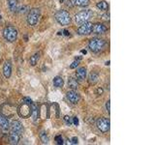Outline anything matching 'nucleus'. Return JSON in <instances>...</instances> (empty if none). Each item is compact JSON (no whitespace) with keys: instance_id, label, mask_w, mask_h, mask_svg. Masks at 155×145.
I'll use <instances>...</instances> for the list:
<instances>
[{"instance_id":"nucleus-9","label":"nucleus","mask_w":155,"mask_h":145,"mask_svg":"<svg viewBox=\"0 0 155 145\" xmlns=\"http://www.w3.org/2000/svg\"><path fill=\"white\" fill-rule=\"evenodd\" d=\"M66 96H67V99L73 104H77L80 99L79 93H77L75 90H71V91H69L67 94H66Z\"/></svg>"},{"instance_id":"nucleus-1","label":"nucleus","mask_w":155,"mask_h":145,"mask_svg":"<svg viewBox=\"0 0 155 145\" xmlns=\"http://www.w3.org/2000/svg\"><path fill=\"white\" fill-rule=\"evenodd\" d=\"M55 20H57V22L61 25H68L71 22V16L70 14L65 10H60L55 14Z\"/></svg>"},{"instance_id":"nucleus-23","label":"nucleus","mask_w":155,"mask_h":145,"mask_svg":"<svg viewBox=\"0 0 155 145\" xmlns=\"http://www.w3.org/2000/svg\"><path fill=\"white\" fill-rule=\"evenodd\" d=\"M39 59H40V53L37 52L33 56H31V58H30V64L32 65V66H35V65L37 64V62H38Z\"/></svg>"},{"instance_id":"nucleus-5","label":"nucleus","mask_w":155,"mask_h":145,"mask_svg":"<svg viewBox=\"0 0 155 145\" xmlns=\"http://www.w3.org/2000/svg\"><path fill=\"white\" fill-rule=\"evenodd\" d=\"M40 12L39 9L37 8H34V9H31L30 12H29L28 16H27V22L29 25H31V26H34V25L37 24L39 20V17H40Z\"/></svg>"},{"instance_id":"nucleus-31","label":"nucleus","mask_w":155,"mask_h":145,"mask_svg":"<svg viewBox=\"0 0 155 145\" xmlns=\"http://www.w3.org/2000/svg\"><path fill=\"white\" fill-rule=\"evenodd\" d=\"M78 141H79V139H78L77 136H74L72 138V143L73 144H78Z\"/></svg>"},{"instance_id":"nucleus-13","label":"nucleus","mask_w":155,"mask_h":145,"mask_svg":"<svg viewBox=\"0 0 155 145\" xmlns=\"http://www.w3.org/2000/svg\"><path fill=\"white\" fill-rule=\"evenodd\" d=\"M86 75H87V72H86V69L84 67L78 69V71L76 72L77 78L79 79V80H83V79H86Z\"/></svg>"},{"instance_id":"nucleus-34","label":"nucleus","mask_w":155,"mask_h":145,"mask_svg":"<svg viewBox=\"0 0 155 145\" xmlns=\"http://www.w3.org/2000/svg\"><path fill=\"white\" fill-rule=\"evenodd\" d=\"M63 34H64L65 36H69V35H70V33H69L68 30H64V31H63Z\"/></svg>"},{"instance_id":"nucleus-12","label":"nucleus","mask_w":155,"mask_h":145,"mask_svg":"<svg viewBox=\"0 0 155 145\" xmlns=\"http://www.w3.org/2000/svg\"><path fill=\"white\" fill-rule=\"evenodd\" d=\"M9 127H10V123L8 121V119H7L4 115L0 114V129L7 130H9Z\"/></svg>"},{"instance_id":"nucleus-19","label":"nucleus","mask_w":155,"mask_h":145,"mask_svg":"<svg viewBox=\"0 0 155 145\" xmlns=\"http://www.w3.org/2000/svg\"><path fill=\"white\" fill-rule=\"evenodd\" d=\"M89 0H73V3L77 6L80 7H86L87 5H89Z\"/></svg>"},{"instance_id":"nucleus-28","label":"nucleus","mask_w":155,"mask_h":145,"mask_svg":"<svg viewBox=\"0 0 155 145\" xmlns=\"http://www.w3.org/2000/svg\"><path fill=\"white\" fill-rule=\"evenodd\" d=\"M106 107H107V111H108L109 113H110V101L107 102V104H106Z\"/></svg>"},{"instance_id":"nucleus-30","label":"nucleus","mask_w":155,"mask_h":145,"mask_svg":"<svg viewBox=\"0 0 155 145\" xmlns=\"http://www.w3.org/2000/svg\"><path fill=\"white\" fill-rule=\"evenodd\" d=\"M73 123H74V125L78 126V125H79V119H78L77 117H74L73 118Z\"/></svg>"},{"instance_id":"nucleus-20","label":"nucleus","mask_w":155,"mask_h":145,"mask_svg":"<svg viewBox=\"0 0 155 145\" xmlns=\"http://www.w3.org/2000/svg\"><path fill=\"white\" fill-rule=\"evenodd\" d=\"M53 84H54L55 87H58V88H60V87L63 86L64 81H63V79H62V78L56 77V78H53Z\"/></svg>"},{"instance_id":"nucleus-18","label":"nucleus","mask_w":155,"mask_h":145,"mask_svg":"<svg viewBox=\"0 0 155 145\" xmlns=\"http://www.w3.org/2000/svg\"><path fill=\"white\" fill-rule=\"evenodd\" d=\"M68 84H69V87L72 90H76V89H78V87H79V83H78V80L76 78H69Z\"/></svg>"},{"instance_id":"nucleus-8","label":"nucleus","mask_w":155,"mask_h":145,"mask_svg":"<svg viewBox=\"0 0 155 145\" xmlns=\"http://www.w3.org/2000/svg\"><path fill=\"white\" fill-rule=\"evenodd\" d=\"M18 113H20V116H23V117H24V118L29 117V116L31 115L30 104H26V103H23V104H21L20 108H18Z\"/></svg>"},{"instance_id":"nucleus-6","label":"nucleus","mask_w":155,"mask_h":145,"mask_svg":"<svg viewBox=\"0 0 155 145\" xmlns=\"http://www.w3.org/2000/svg\"><path fill=\"white\" fill-rule=\"evenodd\" d=\"M92 27H93V24L91 22H88V21L83 22L78 28V33L80 35H88L92 32Z\"/></svg>"},{"instance_id":"nucleus-35","label":"nucleus","mask_w":155,"mask_h":145,"mask_svg":"<svg viewBox=\"0 0 155 145\" xmlns=\"http://www.w3.org/2000/svg\"><path fill=\"white\" fill-rule=\"evenodd\" d=\"M82 52H83V54H86V52H87V51H86V50H82Z\"/></svg>"},{"instance_id":"nucleus-32","label":"nucleus","mask_w":155,"mask_h":145,"mask_svg":"<svg viewBox=\"0 0 155 145\" xmlns=\"http://www.w3.org/2000/svg\"><path fill=\"white\" fill-rule=\"evenodd\" d=\"M104 19L105 20H110V14H104Z\"/></svg>"},{"instance_id":"nucleus-11","label":"nucleus","mask_w":155,"mask_h":145,"mask_svg":"<svg viewBox=\"0 0 155 145\" xmlns=\"http://www.w3.org/2000/svg\"><path fill=\"white\" fill-rule=\"evenodd\" d=\"M11 128H12L13 132H16L18 133H20V135L23 132V125H21V123L20 121L14 120L12 122V124H11Z\"/></svg>"},{"instance_id":"nucleus-4","label":"nucleus","mask_w":155,"mask_h":145,"mask_svg":"<svg viewBox=\"0 0 155 145\" xmlns=\"http://www.w3.org/2000/svg\"><path fill=\"white\" fill-rule=\"evenodd\" d=\"M105 45H106V43H105L104 40L95 38V39H92L91 41L89 42V44H88V46H89L91 51L98 52V51H100V50H102L103 49H104Z\"/></svg>"},{"instance_id":"nucleus-15","label":"nucleus","mask_w":155,"mask_h":145,"mask_svg":"<svg viewBox=\"0 0 155 145\" xmlns=\"http://www.w3.org/2000/svg\"><path fill=\"white\" fill-rule=\"evenodd\" d=\"M9 138H10V141L12 144H18V141H20V135L12 130L10 133V136H9Z\"/></svg>"},{"instance_id":"nucleus-29","label":"nucleus","mask_w":155,"mask_h":145,"mask_svg":"<svg viewBox=\"0 0 155 145\" xmlns=\"http://www.w3.org/2000/svg\"><path fill=\"white\" fill-rule=\"evenodd\" d=\"M78 65H79V62H78V61L76 60V61H74V62L72 63V65L70 66V68H71V69H75L76 67H78Z\"/></svg>"},{"instance_id":"nucleus-27","label":"nucleus","mask_w":155,"mask_h":145,"mask_svg":"<svg viewBox=\"0 0 155 145\" xmlns=\"http://www.w3.org/2000/svg\"><path fill=\"white\" fill-rule=\"evenodd\" d=\"M23 103H26V104H30L32 103V101H31L30 98L25 97V98H23Z\"/></svg>"},{"instance_id":"nucleus-10","label":"nucleus","mask_w":155,"mask_h":145,"mask_svg":"<svg viewBox=\"0 0 155 145\" xmlns=\"http://www.w3.org/2000/svg\"><path fill=\"white\" fill-rule=\"evenodd\" d=\"M108 30L106 25H104L103 23H96L95 25H93L92 27V32H94L96 34H103Z\"/></svg>"},{"instance_id":"nucleus-7","label":"nucleus","mask_w":155,"mask_h":145,"mask_svg":"<svg viewBox=\"0 0 155 145\" xmlns=\"http://www.w3.org/2000/svg\"><path fill=\"white\" fill-rule=\"evenodd\" d=\"M110 120L107 118H99L98 121H97V128L101 130V132L103 133H106L108 132V130H110Z\"/></svg>"},{"instance_id":"nucleus-2","label":"nucleus","mask_w":155,"mask_h":145,"mask_svg":"<svg viewBox=\"0 0 155 145\" xmlns=\"http://www.w3.org/2000/svg\"><path fill=\"white\" fill-rule=\"evenodd\" d=\"M93 16V12L91 10H83L80 11V13L76 14V22L78 24H82L83 22H86L88 20L91 19V17Z\"/></svg>"},{"instance_id":"nucleus-24","label":"nucleus","mask_w":155,"mask_h":145,"mask_svg":"<svg viewBox=\"0 0 155 145\" xmlns=\"http://www.w3.org/2000/svg\"><path fill=\"white\" fill-rule=\"evenodd\" d=\"M40 137H41V140L43 141L44 144L49 143V137H48L47 133L45 132H41V133H40Z\"/></svg>"},{"instance_id":"nucleus-3","label":"nucleus","mask_w":155,"mask_h":145,"mask_svg":"<svg viewBox=\"0 0 155 145\" xmlns=\"http://www.w3.org/2000/svg\"><path fill=\"white\" fill-rule=\"evenodd\" d=\"M3 36L8 42H15L18 38V30L14 26H7L3 30Z\"/></svg>"},{"instance_id":"nucleus-26","label":"nucleus","mask_w":155,"mask_h":145,"mask_svg":"<svg viewBox=\"0 0 155 145\" xmlns=\"http://www.w3.org/2000/svg\"><path fill=\"white\" fill-rule=\"evenodd\" d=\"M64 120H65V122L67 123L68 125H71L72 123H73V118L69 117V116H65V117H64Z\"/></svg>"},{"instance_id":"nucleus-33","label":"nucleus","mask_w":155,"mask_h":145,"mask_svg":"<svg viewBox=\"0 0 155 145\" xmlns=\"http://www.w3.org/2000/svg\"><path fill=\"white\" fill-rule=\"evenodd\" d=\"M97 93H98V95H101V94L103 93V89H102V88H98Z\"/></svg>"},{"instance_id":"nucleus-17","label":"nucleus","mask_w":155,"mask_h":145,"mask_svg":"<svg viewBox=\"0 0 155 145\" xmlns=\"http://www.w3.org/2000/svg\"><path fill=\"white\" fill-rule=\"evenodd\" d=\"M8 7L12 12H16L18 10V0H8Z\"/></svg>"},{"instance_id":"nucleus-22","label":"nucleus","mask_w":155,"mask_h":145,"mask_svg":"<svg viewBox=\"0 0 155 145\" xmlns=\"http://www.w3.org/2000/svg\"><path fill=\"white\" fill-rule=\"evenodd\" d=\"M99 79V75L97 72H92V74L89 75V83L90 84H95L96 82L98 81Z\"/></svg>"},{"instance_id":"nucleus-21","label":"nucleus","mask_w":155,"mask_h":145,"mask_svg":"<svg viewBox=\"0 0 155 145\" xmlns=\"http://www.w3.org/2000/svg\"><path fill=\"white\" fill-rule=\"evenodd\" d=\"M97 8L101 11H107L109 9V4L103 0V1H100V2L97 3Z\"/></svg>"},{"instance_id":"nucleus-25","label":"nucleus","mask_w":155,"mask_h":145,"mask_svg":"<svg viewBox=\"0 0 155 145\" xmlns=\"http://www.w3.org/2000/svg\"><path fill=\"white\" fill-rule=\"evenodd\" d=\"M55 140H56L57 144H63V143H64L63 138H62L61 136H57L56 137H55Z\"/></svg>"},{"instance_id":"nucleus-14","label":"nucleus","mask_w":155,"mask_h":145,"mask_svg":"<svg viewBox=\"0 0 155 145\" xmlns=\"http://www.w3.org/2000/svg\"><path fill=\"white\" fill-rule=\"evenodd\" d=\"M3 74H4L5 78H9L12 75V65L10 62H6L3 66Z\"/></svg>"},{"instance_id":"nucleus-36","label":"nucleus","mask_w":155,"mask_h":145,"mask_svg":"<svg viewBox=\"0 0 155 145\" xmlns=\"http://www.w3.org/2000/svg\"><path fill=\"white\" fill-rule=\"evenodd\" d=\"M0 20H1V14H0Z\"/></svg>"},{"instance_id":"nucleus-16","label":"nucleus","mask_w":155,"mask_h":145,"mask_svg":"<svg viewBox=\"0 0 155 145\" xmlns=\"http://www.w3.org/2000/svg\"><path fill=\"white\" fill-rule=\"evenodd\" d=\"M30 107H31V115H32V118L33 120L36 121L38 119V116H39V110L37 108V106L35 104L31 103L30 104Z\"/></svg>"}]
</instances>
